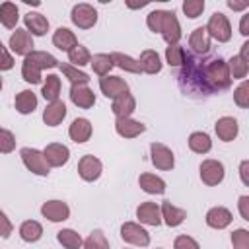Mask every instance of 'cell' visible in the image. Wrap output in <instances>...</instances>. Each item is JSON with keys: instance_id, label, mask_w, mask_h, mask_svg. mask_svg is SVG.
Instances as JSON below:
<instances>
[{"instance_id": "cell-27", "label": "cell", "mask_w": 249, "mask_h": 249, "mask_svg": "<svg viewBox=\"0 0 249 249\" xmlns=\"http://www.w3.org/2000/svg\"><path fill=\"white\" fill-rule=\"evenodd\" d=\"M138 64H140V70L146 74H158L161 70V60L156 51H144L138 58Z\"/></svg>"}, {"instance_id": "cell-50", "label": "cell", "mask_w": 249, "mask_h": 249, "mask_svg": "<svg viewBox=\"0 0 249 249\" xmlns=\"http://www.w3.org/2000/svg\"><path fill=\"white\" fill-rule=\"evenodd\" d=\"M14 66V58H12V54L4 49L2 53H0V70H10Z\"/></svg>"}, {"instance_id": "cell-22", "label": "cell", "mask_w": 249, "mask_h": 249, "mask_svg": "<svg viewBox=\"0 0 249 249\" xmlns=\"http://www.w3.org/2000/svg\"><path fill=\"white\" fill-rule=\"evenodd\" d=\"M237 130H239L237 128V121L233 117H222L216 123V134L224 142H231L237 136Z\"/></svg>"}, {"instance_id": "cell-48", "label": "cell", "mask_w": 249, "mask_h": 249, "mask_svg": "<svg viewBox=\"0 0 249 249\" xmlns=\"http://www.w3.org/2000/svg\"><path fill=\"white\" fill-rule=\"evenodd\" d=\"M173 247H175V249H200L198 243H196L193 237H189V235H179V237L175 239Z\"/></svg>"}, {"instance_id": "cell-9", "label": "cell", "mask_w": 249, "mask_h": 249, "mask_svg": "<svg viewBox=\"0 0 249 249\" xmlns=\"http://www.w3.org/2000/svg\"><path fill=\"white\" fill-rule=\"evenodd\" d=\"M99 88H101L103 95L111 97V99H117L123 93H128V84L119 76H103L99 80Z\"/></svg>"}, {"instance_id": "cell-54", "label": "cell", "mask_w": 249, "mask_h": 249, "mask_svg": "<svg viewBox=\"0 0 249 249\" xmlns=\"http://www.w3.org/2000/svg\"><path fill=\"white\" fill-rule=\"evenodd\" d=\"M228 6L231 10H245L249 6V2H233V0H228Z\"/></svg>"}, {"instance_id": "cell-57", "label": "cell", "mask_w": 249, "mask_h": 249, "mask_svg": "<svg viewBox=\"0 0 249 249\" xmlns=\"http://www.w3.org/2000/svg\"><path fill=\"white\" fill-rule=\"evenodd\" d=\"M0 89H2V78H0Z\"/></svg>"}, {"instance_id": "cell-23", "label": "cell", "mask_w": 249, "mask_h": 249, "mask_svg": "<svg viewBox=\"0 0 249 249\" xmlns=\"http://www.w3.org/2000/svg\"><path fill=\"white\" fill-rule=\"evenodd\" d=\"M161 218H163V222L169 226V228H175V226H179V224H183V220L187 218V212L183 210V208H177V206H173L171 202H163L161 204Z\"/></svg>"}, {"instance_id": "cell-12", "label": "cell", "mask_w": 249, "mask_h": 249, "mask_svg": "<svg viewBox=\"0 0 249 249\" xmlns=\"http://www.w3.org/2000/svg\"><path fill=\"white\" fill-rule=\"evenodd\" d=\"M10 49L16 54H29L33 53V37L27 29H16V33L10 37Z\"/></svg>"}, {"instance_id": "cell-11", "label": "cell", "mask_w": 249, "mask_h": 249, "mask_svg": "<svg viewBox=\"0 0 249 249\" xmlns=\"http://www.w3.org/2000/svg\"><path fill=\"white\" fill-rule=\"evenodd\" d=\"M43 156L49 163V167H60L68 161L70 158V150L64 146V144H58V142H53V144H47V148L43 150Z\"/></svg>"}, {"instance_id": "cell-18", "label": "cell", "mask_w": 249, "mask_h": 249, "mask_svg": "<svg viewBox=\"0 0 249 249\" xmlns=\"http://www.w3.org/2000/svg\"><path fill=\"white\" fill-rule=\"evenodd\" d=\"M70 99L74 105H78L80 109H89L95 103V95L88 86H72L70 89Z\"/></svg>"}, {"instance_id": "cell-15", "label": "cell", "mask_w": 249, "mask_h": 249, "mask_svg": "<svg viewBox=\"0 0 249 249\" xmlns=\"http://www.w3.org/2000/svg\"><path fill=\"white\" fill-rule=\"evenodd\" d=\"M136 216L146 226H160L161 224V210L156 202H142L136 208Z\"/></svg>"}, {"instance_id": "cell-5", "label": "cell", "mask_w": 249, "mask_h": 249, "mask_svg": "<svg viewBox=\"0 0 249 249\" xmlns=\"http://www.w3.org/2000/svg\"><path fill=\"white\" fill-rule=\"evenodd\" d=\"M21 160L25 163V167L35 173V175H41V177H47L49 175V163L43 156V152L35 150V148H23L21 150Z\"/></svg>"}, {"instance_id": "cell-40", "label": "cell", "mask_w": 249, "mask_h": 249, "mask_svg": "<svg viewBox=\"0 0 249 249\" xmlns=\"http://www.w3.org/2000/svg\"><path fill=\"white\" fill-rule=\"evenodd\" d=\"M84 249H109V241L101 230H93L84 241Z\"/></svg>"}, {"instance_id": "cell-38", "label": "cell", "mask_w": 249, "mask_h": 249, "mask_svg": "<svg viewBox=\"0 0 249 249\" xmlns=\"http://www.w3.org/2000/svg\"><path fill=\"white\" fill-rule=\"evenodd\" d=\"M58 66H60L62 74L72 82V86H86L89 82V76L86 72L78 70L76 66H70V64H58Z\"/></svg>"}, {"instance_id": "cell-36", "label": "cell", "mask_w": 249, "mask_h": 249, "mask_svg": "<svg viewBox=\"0 0 249 249\" xmlns=\"http://www.w3.org/2000/svg\"><path fill=\"white\" fill-rule=\"evenodd\" d=\"M56 239H58V243L64 249H80L82 243H84L82 237H80V233H76L74 230H60L56 233Z\"/></svg>"}, {"instance_id": "cell-16", "label": "cell", "mask_w": 249, "mask_h": 249, "mask_svg": "<svg viewBox=\"0 0 249 249\" xmlns=\"http://www.w3.org/2000/svg\"><path fill=\"white\" fill-rule=\"evenodd\" d=\"M115 130L123 138H134V136L142 134L146 130V126L140 121H132L130 117H126V119H117L115 121Z\"/></svg>"}, {"instance_id": "cell-28", "label": "cell", "mask_w": 249, "mask_h": 249, "mask_svg": "<svg viewBox=\"0 0 249 249\" xmlns=\"http://www.w3.org/2000/svg\"><path fill=\"white\" fill-rule=\"evenodd\" d=\"M25 60H27V62H31L33 66H37L39 70L58 66V60H56L53 54L45 53V51H33V53H29V54L25 56Z\"/></svg>"}, {"instance_id": "cell-37", "label": "cell", "mask_w": 249, "mask_h": 249, "mask_svg": "<svg viewBox=\"0 0 249 249\" xmlns=\"http://www.w3.org/2000/svg\"><path fill=\"white\" fill-rule=\"evenodd\" d=\"M89 64H91V68H93V72H95L97 76H107V74H109V70L113 68L111 54H103V53L93 54V56H91V60H89Z\"/></svg>"}, {"instance_id": "cell-46", "label": "cell", "mask_w": 249, "mask_h": 249, "mask_svg": "<svg viewBox=\"0 0 249 249\" xmlns=\"http://www.w3.org/2000/svg\"><path fill=\"white\" fill-rule=\"evenodd\" d=\"M233 101L239 107H247L249 105V82H241L239 88L233 91Z\"/></svg>"}, {"instance_id": "cell-45", "label": "cell", "mask_w": 249, "mask_h": 249, "mask_svg": "<svg viewBox=\"0 0 249 249\" xmlns=\"http://www.w3.org/2000/svg\"><path fill=\"white\" fill-rule=\"evenodd\" d=\"M204 10V0H185L183 2V12L189 18H198Z\"/></svg>"}, {"instance_id": "cell-41", "label": "cell", "mask_w": 249, "mask_h": 249, "mask_svg": "<svg viewBox=\"0 0 249 249\" xmlns=\"http://www.w3.org/2000/svg\"><path fill=\"white\" fill-rule=\"evenodd\" d=\"M228 70H230V78H233V80H241V78L247 76L249 66H247V62H243L239 56H231L230 62H228Z\"/></svg>"}, {"instance_id": "cell-24", "label": "cell", "mask_w": 249, "mask_h": 249, "mask_svg": "<svg viewBox=\"0 0 249 249\" xmlns=\"http://www.w3.org/2000/svg\"><path fill=\"white\" fill-rule=\"evenodd\" d=\"M189 45L196 54H206L210 51V37H208L206 29L204 27H196L189 37Z\"/></svg>"}, {"instance_id": "cell-2", "label": "cell", "mask_w": 249, "mask_h": 249, "mask_svg": "<svg viewBox=\"0 0 249 249\" xmlns=\"http://www.w3.org/2000/svg\"><path fill=\"white\" fill-rule=\"evenodd\" d=\"M146 23L154 33H161L167 45H177V41L181 39V25L173 12L154 10L148 14Z\"/></svg>"}, {"instance_id": "cell-53", "label": "cell", "mask_w": 249, "mask_h": 249, "mask_svg": "<svg viewBox=\"0 0 249 249\" xmlns=\"http://www.w3.org/2000/svg\"><path fill=\"white\" fill-rule=\"evenodd\" d=\"M243 62H249V41H245L243 45H241V54H237Z\"/></svg>"}, {"instance_id": "cell-7", "label": "cell", "mask_w": 249, "mask_h": 249, "mask_svg": "<svg viewBox=\"0 0 249 249\" xmlns=\"http://www.w3.org/2000/svg\"><path fill=\"white\" fill-rule=\"evenodd\" d=\"M121 237L126 241V243H132V245H140V247H146L150 243V235L148 231L134 224V222H124L123 228H121Z\"/></svg>"}, {"instance_id": "cell-56", "label": "cell", "mask_w": 249, "mask_h": 249, "mask_svg": "<svg viewBox=\"0 0 249 249\" xmlns=\"http://www.w3.org/2000/svg\"><path fill=\"white\" fill-rule=\"evenodd\" d=\"M2 51H4V45H2V41H0V53H2Z\"/></svg>"}, {"instance_id": "cell-14", "label": "cell", "mask_w": 249, "mask_h": 249, "mask_svg": "<svg viewBox=\"0 0 249 249\" xmlns=\"http://www.w3.org/2000/svg\"><path fill=\"white\" fill-rule=\"evenodd\" d=\"M78 173L84 181H95L101 175V161L95 156H84L78 163Z\"/></svg>"}, {"instance_id": "cell-34", "label": "cell", "mask_w": 249, "mask_h": 249, "mask_svg": "<svg viewBox=\"0 0 249 249\" xmlns=\"http://www.w3.org/2000/svg\"><path fill=\"white\" fill-rule=\"evenodd\" d=\"M111 60H113V66H119V68L126 70V72H132V74H140L142 72L138 60H134V58H130V56H126L123 53H113Z\"/></svg>"}, {"instance_id": "cell-47", "label": "cell", "mask_w": 249, "mask_h": 249, "mask_svg": "<svg viewBox=\"0 0 249 249\" xmlns=\"http://www.w3.org/2000/svg\"><path fill=\"white\" fill-rule=\"evenodd\" d=\"M231 243L233 249H249V231L247 230H235L231 233Z\"/></svg>"}, {"instance_id": "cell-32", "label": "cell", "mask_w": 249, "mask_h": 249, "mask_svg": "<svg viewBox=\"0 0 249 249\" xmlns=\"http://www.w3.org/2000/svg\"><path fill=\"white\" fill-rule=\"evenodd\" d=\"M18 18H19V16H18V6H16V4H12V2L0 4V23H2L4 27H8V29L16 27Z\"/></svg>"}, {"instance_id": "cell-3", "label": "cell", "mask_w": 249, "mask_h": 249, "mask_svg": "<svg viewBox=\"0 0 249 249\" xmlns=\"http://www.w3.org/2000/svg\"><path fill=\"white\" fill-rule=\"evenodd\" d=\"M206 82L214 91H220V89H228L230 84H231V78H230V70H228V62L224 58H210L206 60Z\"/></svg>"}, {"instance_id": "cell-55", "label": "cell", "mask_w": 249, "mask_h": 249, "mask_svg": "<svg viewBox=\"0 0 249 249\" xmlns=\"http://www.w3.org/2000/svg\"><path fill=\"white\" fill-rule=\"evenodd\" d=\"M247 167H249V161H241V181L247 185L249 179H247Z\"/></svg>"}, {"instance_id": "cell-10", "label": "cell", "mask_w": 249, "mask_h": 249, "mask_svg": "<svg viewBox=\"0 0 249 249\" xmlns=\"http://www.w3.org/2000/svg\"><path fill=\"white\" fill-rule=\"evenodd\" d=\"M200 179H202V183H206L210 187L222 183V179H224V165L220 161H216V160H204L200 163Z\"/></svg>"}, {"instance_id": "cell-52", "label": "cell", "mask_w": 249, "mask_h": 249, "mask_svg": "<svg viewBox=\"0 0 249 249\" xmlns=\"http://www.w3.org/2000/svg\"><path fill=\"white\" fill-rule=\"evenodd\" d=\"M239 31H241V35H249V16H243L241 18V23H239Z\"/></svg>"}, {"instance_id": "cell-20", "label": "cell", "mask_w": 249, "mask_h": 249, "mask_svg": "<svg viewBox=\"0 0 249 249\" xmlns=\"http://www.w3.org/2000/svg\"><path fill=\"white\" fill-rule=\"evenodd\" d=\"M111 109H113V113H115L117 119H126V117H130L132 111L136 109V101H134V97H132L130 93H123L121 97L113 99Z\"/></svg>"}, {"instance_id": "cell-30", "label": "cell", "mask_w": 249, "mask_h": 249, "mask_svg": "<svg viewBox=\"0 0 249 249\" xmlns=\"http://www.w3.org/2000/svg\"><path fill=\"white\" fill-rule=\"evenodd\" d=\"M138 183L150 195H161L165 191V181L160 179V177H156V175H152V173H142L140 179H138Z\"/></svg>"}, {"instance_id": "cell-13", "label": "cell", "mask_w": 249, "mask_h": 249, "mask_svg": "<svg viewBox=\"0 0 249 249\" xmlns=\"http://www.w3.org/2000/svg\"><path fill=\"white\" fill-rule=\"evenodd\" d=\"M41 214L51 222H64L70 216V208L62 200H49L41 206Z\"/></svg>"}, {"instance_id": "cell-6", "label": "cell", "mask_w": 249, "mask_h": 249, "mask_svg": "<svg viewBox=\"0 0 249 249\" xmlns=\"http://www.w3.org/2000/svg\"><path fill=\"white\" fill-rule=\"evenodd\" d=\"M70 18H72V23L78 25L80 29H89L97 21V10L89 4H76L72 8Z\"/></svg>"}, {"instance_id": "cell-49", "label": "cell", "mask_w": 249, "mask_h": 249, "mask_svg": "<svg viewBox=\"0 0 249 249\" xmlns=\"http://www.w3.org/2000/svg\"><path fill=\"white\" fill-rule=\"evenodd\" d=\"M12 230H14V228H12V222H10V220L6 218V214L0 210V237H4V239L10 237Z\"/></svg>"}, {"instance_id": "cell-1", "label": "cell", "mask_w": 249, "mask_h": 249, "mask_svg": "<svg viewBox=\"0 0 249 249\" xmlns=\"http://www.w3.org/2000/svg\"><path fill=\"white\" fill-rule=\"evenodd\" d=\"M177 78H179L183 91L189 95H210L212 93L206 82V60L198 58L196 54L185 53L181 72Z\"/></svg>"}, {"instance_id": "cell-4", "label": "cell", "mask_w": 249, "mask_h": 249, "mask_svg": "<svg viewBox=\"0 0 249 249\" xmlns=\"http://www.w3.org/2000/svg\"><path fill=\"white\" fill-rule=\"evenodd\" d=\"M208 37H214L216 41L220 43H226L231 39V25L228 21V18L222 14V12H214L208 19V25L204 27Z\"/></svg>"}, {"instance_id": "cell-17", "label": "cell", "mask_w": 249, "mask_h": 249, "mask_svg": "<svg viewBox=\"0 0 249 249\" xmlns=\"http://www.w3.org/2000/svg\"><path fill=\"white\" fill-rule=\"evenodd\" d=\"M206 224L214 230H222L231 224V212L224 206H214L206 212Z\"/></svg>"}, {"instance_id": "cell-35", "label": "cell", "mask_w": 249, "mask_h": 249, "mask_svg": "<svg viewBox=\"0 0 249 249\" xmlns=\"http://www.w3.org/2000/svg\"><path fill=\"white\" fill-rule=\"evenodd\" d=\"M43 97L47 101H56L58 99V93H60V78L56 74H49L45 84H43Z\"/></svg>"}, {"instance_id": "cell-8", "label": "cell", "mask_w": 249, "mask_h": 249, "mask_svg": "<svg viewBox=\"0 0 249 249\" xmlns=\"http://www.w3.org/2000/svg\"><path fill=\"white\" fill-rule=\"evenodd\" d=\"M150 154H152V163L158 169H173L175 160H173V152L160 142H152L150 144Z\"/></svg>"}, {"instance_id": "cell-19", "label": "cell", "mask_w": 249, "mask_h": 249, "mask_svg": "<svg viewBox=\"0 0 249 249\" xmlns=\"http://www.w3.org/2000/svg\"><path fill=\"white\" fill-rule=\"evenodd\" d=\"M64 117H66V105H64L60 99L51 101V103L45 107V111H43V121H45V124H49V126H56L58 123H62Z\"/></svg>"}, {"instance_id": "cell-21", "label": "cell", "mask_w": 249, "mask_h": 249, "mask_svg": "<svg viewBox=\"0 0 249 249\" xmlns=\"http://www.w3.org/2000/svg\"><path fill=\"white\" fill-rule=\"evenodd\" d=\"M68 134L74 142L82 144V142L89 140V136H91V123L88 119H74L68 128Z\"/></svg>"}, {"instance_id": "cell-29", "label": "cell", "mask_w": 249, "mask_h": 249, "mask_svg": "<svg viewBox=\"0 0 249 249\" xmlns=\"http://www.w3.org/2000/svg\"><path fill=\"white\" fill-rule=\"evenodd\" d=\"M37 107V97L31 89H23L16 95V109L21 113V115H27V113H33Z\"/></svg>"}, {"instance_id": "cell-26", "label": "cell", "mask_w": 249, "mask_h": 249, "mask_svg": "<svg viewBox=\"0 0 249 249\" xmlns=\"http://www.w3.org/2000/svg\"><path fill=\"white\" fill-rule=\"evenodd\" d=\"M53 45L56 49H60V51H70L72 47L78 45V39L68 27H58L54 31V35H53Z\"/></svg>"}, {"instance_id": "cell-33", "label": "cell", "mask_w": 249, "mask_h": 249, "mask_svg": "<svg viewBox=\"0 0 249 249\" xmlns=\"http://www.w3.org/2000/svg\"><path fill=\"white\" fill-rule=\"evenodd\" d=\"M19 235H21L23 241L33 243V241H37V239L43 235V228H41L39 222H35V220H27V222L21 224V228H19Z\"/></svg>"}, {"instance_id": "cell-44", "label": "cell", "mask_w": 249, "mask_h": 249, "mask_svg": "<svg viewBox=\"0 0 249 249\" xmlns=\"http://www.w3.org/2000/svg\"><path fill=\"white\" fill-rule=\"evenodd\" d=\"M16 148V138L10 130L0 128V154H10Z\"/></svg>"}, {"instance_id": "cell-51", "label": "cell", "mask_w": 249, "mask_h": 249, "mask_svg": "<svg viewBox=\"0 0 249 249\" xmlns=\"http://www.w3.org/2000/svg\"><path fill=\"white\" fill-rule=\"evenodd\" d=\"M239 212H241L243 220H249V196L247 195L239 196Z\"/></svg>"}, {"instance_id": "cell-43", "label": "cell", "mask_w": 249, "mask_h": 249, "mask_svg": "<svg viewBox=\"0 0 249 249\" xmlns=\"http://www.w3.org/2000/svg\"><path fill=\"white\" fill-rule=\"evenodd\" d=\"M21 76H23V80L29 82V84H39V82H41V70H39L37 66H33L31 62H27V60H23Z\"/></svg>"}, {"instance_id": "cell-42", "label": "cell", "mask_w": 249, "mask_h": 249, "mask_svg": "<svg viewBox=\"0 0 249 249\" xmlns=\"http://www.w3.org/2000/svg\"><path fill=\"white\" fill-rule=\"evenodd\" d=\"M165 58H167L169 66H181L183 58H185V49L179 45H169L165 49Z\"/></svg>"}, {"instance_id": "cell-39", "label": "cell", "mask_w": 249, "mask_h": 249, "mask_svg": "<svg viewBox=\"0 0 249 249\" xmlns=\"http://www.w3.org/2000/svg\"><path fill=\"white\" fill-rule=\"evenodd\" d=\"M68 58H70V62L78 68V66H86V64L91 60V54H89V51H88L86 47L76 45V47H72V49L68 51Z\"/></svg>"}, {"instance_id": "cell-31", "label": "cell", "mask_w": 249, "mask_h": 249, "mask_svg": "<svg viewBox=\"0 0 249 249\" xmlns=\"http://www.w3.org/2000/svg\"><path fill=\"white\" fill-rule=\"evenodd\" d=\"M189 148L196 154H206L212 148V140L206 132H193L189 136Z\"/></svg>"}, {"instance_id": "cell-25", "label": "cell", "mask_w": 249, "mask_h": 249, "mask_svg": "<svg viewBox=\"0 0 249 249\" xmlns=\"http://www.w3.org/2000/svg\"><path fill=\"white\" fill-rule=\"evenodd\" d=\"M23 21H25V27H27L33 35H45L47 29H49L47 18H45L43 14H39V12H29V14H25Z\"/></svg>"}]
</instances>
